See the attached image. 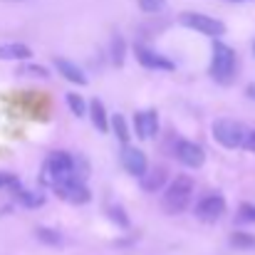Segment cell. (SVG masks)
Listing matches in <instances>:
<instances>
[{
	"instance_id": "obj_1",
	"label": "cell",
	"mask_w": 255,
	"mask_h": 255,
	"mask_svg": "<svg viewBox=\"0 0 255 255\" xmlns=\"http://www.w3.org/2000/svg\"><path fill=\"white\" fill-rule=\"evenodd\" d=\"M70 178H80L77 173V161L70 151H52L45 164H42V176L40 181L50 188H57L60 183L70 181Z\"/></svg>"
},
{
	"instance_id": "obj_2",
	"label": "cell",
	"mask_w": 255,
	"mask_h": 255,
	"mask_svg": "<svg viewBox=\"0 0 255 255\" xmlns=\"http://www.w3.org/2000/svg\"><path fill=\"white\" fill-rule=\"evenodd\" d=\"M191 198H193V178L181 173V176H176L169 186H166L161 206H164L166 213L178 216V213H183V211L191 206Z\"/></svg>"
},
{
	"instance_id": "obj_3",
	"label": "cell",
	"mask_w": 255,
	"mask_h": 255,
	"mask_svg": "<svg viewBox=\"0 0 255 255\" xmlns=\"http://www.w3.org/2000/svg\"><path fill=\"white\" fill-rule=\"evenodd\" d=\"M236 70H238V60H236L233 47H228L226 42H221L216 37L213 40V60H211V70H208L211 77L218 85H231L236 77Z\"/></svg>"
},
{
	"instance_id": "obj_4",
	"label": "cell",
	"mask_w": 255,
	"mask_h": 255,
	"mask_svg": "<svg viewBox=\"0 0 255 255\" xmlns=\"http://www.w3.org/2000/svg\"><path fill=\"white\" fill-rule=\"evenodd\" d=\"M248 129L243 122L238 119H216L213 122V139L226 146V149H238V146H246L248 141Z\"/></svg>"
},
{
	"instance_id": "obj_5",
	"label": "cell",
	"mask_w": 255,
	"mask_h": 255,
	"mask_svg": "<svg viewBox=\"0 0 255 255\" xmlns=\"http://www.w3.org/2000/svg\"><path fill=\"white\" fill-rule=\"evenodd\" d=\"M178 22H181L183 27H191V30H196V32H201V35H208V37H221V35H226V25H223L221 20L211 17V15H203V12H181Z\"/></svg>"
},
{
	"instance_id": "obj_6",
	"label": "cell",
	"mask_w": 255,
	"mask_h": 255,
	"mask_svg": "<svg viewBox=\"0 0 255 255\" xmlns=\"http://www.w3.org/2000/svg\"><path fill=\"white\" fill-rule=\"evenodd\" d=\"M223 213H226V198H223L221 193H208V196H203V198L196 203V216H198V221L216 223Z\"/></svg>"
},
{
	"instance_id": "obj_7",
	"label": "cell",
	"mask_w": 255,
	"mask_h": 255,
	"mask_svg": "<svg viewBox=\"0 0 255 255\" xmlns=\"http://www.w3.org/2000/svg\"><path fill=\"white\" fill-rule=\"evenodd\" d=\"M52 191H55L62 201H67V203H72V206H82V203H89V201H92V193H89V188L82 183V178H70V181L60 183V186L52 188Z\"/></svg>"
},
{
	"instance_id": "obj_8",
	"label": "cell",
	"mask_w": 255,
	"mask_h": 255,
	"mask_svg": "<svg viewBox=\"0 0 255 255\" xmlns=\"http://www.w3.org/2000/svg\"><path fill=\"white\" fill-rule=\"evenodd\" d=\"M173 154H176V159H178L183 166H188V169H198V166H203V161H206V151H203L198 144L186 141V139H178V141H176Z\"/></svg>"
},
{
	"instance_id": "obj_9",
	"label": "cell",
	"mask_w": 255,
	"mask_h": 255,
	"mask_svg": "<svg viewBox=\"0 0 255 255\" xmlns=\"http://www.w3.org/2000/svg\"><path fill=\"white\" fill-rule=\"evenodd\" d=\"M134 55H136V62H139L141 67H149V70H161V72H173V70H176V65L171 62L169 57H164V55L154 52L151 47L136 45V47H134Z\"/></svg>"
},
{
	"instance_id": "obj_10",
	"label": "cell",
	"mask_w": 255,
	"mask_h": 255,
	"mask_svg": "<svg viewBox=\"0 0 255 255\" xmlns=\"http://www.w3.org/2000/svg\"><path fill=\"white\" fill-rule=\"evenodd\" d=\"M122 164H124V169L129 171L131 176H136V178H141L149 171L146 154L141 149H136V146H129V144H124V149H122Z\"/></svg>"
},
{
	"instance_id": "obj_11",
	"label": "cell",
	"mask_w": 255,
	"mask_h": 255,
	"mask_svg": "<svg viewBox=\"0 0 255 255\" xmlns=\"http://www.w3.org/2000/svg\"><path fill=\"white\" fill-rule=\"evenodd\" d=\"M134 129H136L139 139H154L159 134V114H156V109L136 112L134 114Z\"/></svg>"
},
{
	"instance_id": "obj_12",
	"label": "cell",
	"mask_w": 255,
	"mask_h": 255,
	"mask_svg": "<svg viewBox=\"0 0 255 255\" xmlns=\"http://www.w3.org/2000/svg\"><path fill=\"white\" fill-rule=\"evenodd\" d=\"M55 70L67 80V82H72V85H87V75L82 72V67H77L75 62H70V60H62V57H55Z\"/></svg>"
},
{
	"instance_id": "obj_13",
	"label": "cell",
	"mask_w": 255,
	"mask_h": 255,
	"mask_svg": "<svg viewBox=\"0 0 255 255\" xmlns=\"http://www.w3.org/2000/svg\"><path fill=\"white\" fill-rule=\"evenodd\" d=\"M166 178H169L166 166H154V169H149L144 176H141V188H144V191H149V193H156V191H161V188H164Z\"/></svg>"
},
{
	"instance_id": "obj_14",
	"label": "cell",
	"mask_w": 255,
	"mask_h": 255,
	"mask_svg": "<svg viewBox=\"0 0 255 255\" xmlns=\"http://www.w3.org/2000/svg\"><path fill=\"white\" fill-rule=\"evenodd\" d=\"M89 119H92L94 129L102 131V134L112 127V124H109V117H107V109H104V104H102L99 99H92V102H89Z\"/></svg>"
},
{
	"instance_id": "obj_15",
	"label": "cell",
	"mask_w": 255,
	"mask_h": 255,
	"mask_svg": "<svg viewBox=\"0 0 255 255\" xmlns=\"http://www.w3.org/2000/svg\"><path fill=\"white\" fill-rule=\"evenodd\" d=\"M32 50L22 42H5L0 45V60H30Z\"/></svg>"
},
{
	"instance_id": "obj_16",
	"label": "cell",
	"mask_w": 255,
	"mask_h": 255,
	"mask_svg": "<svg viewBox=\"0 0 255 255\" xmlns=\"http://www.w3.org/2000/svg\"><path fill=\"white\" fill-rule=\"evenodd\" d=\"M12 193H15V198H17L25 208H37V206L45 203V196H42V193H35V191H27V188H20V186H17Z\"/></svg>"
},
{
	"instance_id": "obj_17",
	"label": "cell",
	"mask_w": 255,
	"mask_h": 255,
	"mask_svg": "<svg viewBox=\"0 0 255 255\" xmlns=\"http://www.w3.org/2000/svg\"><path fill=\"white\" fill-rule=\"evenodd\" d=\"M35 238L40 241V243H45V246H62V233H57L55 228H45V226H40V228H35Z\"/></svg>"
},
{
	"instance_id": "obj_18",
	"label": "cell",
	"mask_w": 255,
	"mask_h": 255,
	"mask_svg": "<svg viewBox=\"0 0 255 255\" xmlns=\"http://www.w3.org/2000/svg\"><path fill=\"white\" fill-rule=\"evenodd\" d=\"M67 107L72 109L75 117H85L89 112V104H85V99L80 94H75V92H67Z\"/></svg>"
},
{
	"instance_id": "obj_19",
	"label": "cell",
	"mask_w": 255,
	"mask_h": 255,
	"mask_svg": "<svg viewBox=\"0 0 255 255\" xmlns=\"http://www.w3.org/2000/svg\"><path fill=\"white\" fill-rule=\"evenodd\" d=\"M112 129H114V134H117V139H119L122 144L129 141V127H127V122H124L122 114H114V117H112Z\"/></svg>"
},
{
	"instance_id": "obj_20",
	"label": "cell",
	"mask_w": 255,
	"mask_h": 255,
	"mask_svg": "<svg viewBox=\"0 0 255 255\" xmlns=\"http://www.w3.org/2000/svg\"><path fill=\"white\" fill-rule=\"evenodd\" d=\"M124 50H127L124 40H122L119 35H114V37H112V62H114L117 67L124 62Z\"/></svg>"
},
{
	"instance_id": "obj_21",
	"label": "cell",
	"mask_w": 255,
	"mask_h": 255,
	"mask_svg": "<svg viewBox=\"0 0 255 255\" xmlns=\"http://www.w3.org/2000/svg\"><path fill=\"white\" fill-rule=\"evenodd\" d=\"M231 243H233L236 248H253L255 238L253 236H248V233H241V231H238V233H233V236H231Z\"/></svg>"
},
{
	"instance_id": "obj_22",
	"label": "cell",
	"mask_w": 255,
	"mask_h": 255,
	"mask_svg": "<svg viewBox=\"0 0 255 255\" xmlns=\"http://www.w3.org/2000/svg\"><path fill=\"white\" fill-rule=\"evenodd\" d=\"M17 75H32V77H47V67H40V65H22L17 70Z\"/></svg>"
},
{
	"instance_id": "obj_23",
	"label": "cell",
	"mask_w": 255,
	"mask_h": 255,
	"mask_svg": "<svg viewBox=\"0 0 255 255\" xmlns=\"http://www.w3.org/2000/svg\"><path fill=\"white\" fill-rule=\"evenodd\" d=\"M20 186V181H17V176L15 173H7V171H0V188H17Z\"/></svg>"
},
{
	"instance_id": "obj_24",
	"label": "cell",
	"mask_w": 255,
	"mask_h": 255,
	"mask_svg": "<svg viewBox=\"0 0 255 255\" xmlns=\"http://www.w3.org/2000/svg\"><path fill=\"white\" fill-rule=\"evenodd\" d=\"M164 2H166V0H139V7H141L144 12H159V10L164 7Z\"/></svg>"
},
{
	"instance_id": "obj_25",
	"label": "cell",
	"mask_w": 255,
	"mask_h": 255,
	"mask_svg": "<svg viewBox=\"0 0 255 255\" xmlns=\"http://www.w3.org/2000/svg\"><path fill=\"white\" fill-rule=\"evenodd\" d=\"M238 213H241V218H243V221H251V223H255V206H253V203H241Z\"/></svg>"
},
{
	"instance_id": "obj_26",
	"label": "cell",
	"mask_w": 255,
	"mask_h": 255,
	"mask_svg": "<svg viewBox=\"0 0 255 255\" xmlns=\"http://www.w3.org/2000/svg\"><path fill=\"white\" fill-rule=\"evenodd\" d=\"M122 213H124L122 208H112V218H114L119 226H124V228H127V226H129V221H127V216H122Z\"/></svg>"
},
{
	"instance_id": "obj_27",
	"label": "cell",
	"mask_w": 255,
	"mask_h": 255,
	"mask_svg": "<svg viewBox=\"0 0 255 255\" xmlns=\"http://www.w3.org/2000/svg\"><path fill=\"white\" fill-rule=\"evenodd\" d=\"M246 149H251V151H253V154H255V129H253V131H251V134H248V141H246Z\"/></svg>"
},
{
	"instance_id": "obj_28",
	"label": "cell",
	"mask_w": 255,
	"mask_h": 255,
	"mask_svg": "<svg viewBox=\"0 0 255 255\" xmlns=\"http://www.w3.org/2000/svg\"><path fill=\"white\" fill-rule=\"evenodd\" d=\"M236 2H238V0H236Z\"/></svg>"
}]
</instances>
